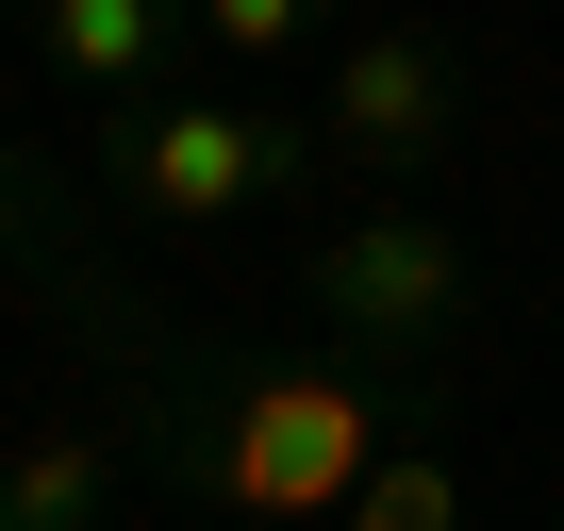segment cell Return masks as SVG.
<instances>
[{"instance_id": "obj_1", "label": "cell", "mask_w": 564, "mask_h": 531, "mask_svg": "<svg viewBox=\"0 0 564 531\" xmlns=\"http://www.w3.org/2000/svg\"><path fill=\"white\" fill-rule=\"evenodd\" d=\"M84 133H100V183H117L150 232H232V216H265L282 183L333 166L316 117H265V100H216V84H183V100H117V117H84Z\"/></svg>"}, {"instance_id": "obj_2", "label": "cell", "mask_w": 564, "mask_h": 531, "mask_svg": "<svg viewBox=\"0 0 564 531\" xmlns=\"http://www.w3.org/2000/svg\"><path fill=\"white\" fill-rule=\"evenodd\" d=\"M316 316L349 333V366H448L465 316H481V249L448 216H415V199L333 216L316 232Z\"/></svg>"}, {"instance_id": "obj_3", "label": "cell", "mask_w": 564, "mask_h": 531, "mask_svg": "<svg viewBox=\"0 0 564 531\" xmlns=\"http://www.w3.org/2000/svg\"><path fill=\"white\" fill-rule=\"evenodd\" d=\"M465 133H481V100H465L448 34H349L316 67V150L349 183H432V166H465Z\"/></svg>"}, {"instance_id": "obj_4", "label": "cell", "mask_w": 564, "mask_h": 531, "mask_svg": "<svg viewBox=\"0 0 564 531\" xmlns=\"http://www.w3.org/2000/svg\"><path fill=\"white\" fill-rule=\"evenodd\" d=\"M183 51H199V18H166V0H51V18H34V67L84 84L100 117H117V100H166Z\"/></svg>"}, {"instance_id": "obj_5", "label": "cell", "mask_w": 564, "mask_h": 531, "mask_svg": "<svg viewBox=\"0 0 564 531\" xmlns=\"http://www.w3.org/2000/svg\"><path fill=\"white\" fill-rule=\"evenodd\" d=\"M100 514H117V432H84V415H51L0 465V531H100Z\"/></svg>"}, {"instance_id": "obj_6", "label": "cell", "mask_w": 564, "mask_h": 531, "mask_svg": "<svg viewBox=\"0 0 564 531\" xmlns=\"http://www.w3.org/2000/svg\"><path fill=\"white\" fill-rule=\"evenodd\" d=\"M282 51H316L300 0H199V67H282Z\"/></svg>"}]
</instances>
